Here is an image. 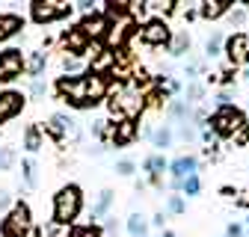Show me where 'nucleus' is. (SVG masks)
Returning <instances> with one entry per match:
<instances>
[{
    "instance_id": "obj_4",
    "label": "nucleus",
    "mask_w": 249,
    "mask_h": 237,
    "mask_svg": "<svg viewBox=\"0 0 249 237\" xmlns=\"http://www.w3.org/2000/svg\"><path fill=\"white\" fill-rule=\"evenodd\" d=\"M33 211H30V204L21 199L9 207V214L0 220V237H30L33 231Z\"/></svg>"
},
{
    "instance_id": "obj_8",
    "label": "nucleus",
    "mask_w": 249,
    "mask_h": 237,
    "mask_svg": "<svg viewBox=\"0 0 249 237\" xmlns=\"http://www.w3.org/2000/svg\"><path fill=\"white\" fill-rule=\"evenodd\" d=\"M42 134L51 136L53 142H66L69 136H77L80 131H77V122H74L69 113H53V116L48 118V125L42 128Z\"/></svg>"
},
{
    "instance_id": "obj_27",
    "label": "nucleus",
    "mask_w": 249,
    "mask_h": 237,
    "mask_svg": "<svg viewBox=\"0 0 249 237\" xmlns=\"http://www.w3.org/2000/svg\"><path fill=\"white\" fill-rule=\"evenodd\" d=\"M205 98V86L199 83V80H193V83H187V89H184V101L190 104V107H196L199 101Z\"/></svg>"
},
{
    "instance_id": "obj_7",
    "label": "nucleus",
    "mask_w": 249,
    "mask_h": 237,
    "mask_svg": "<svg viewBox=\"0 0 249 237\" xmlns=\"http://www.w3.org/2000/svg\"><path fill=\"white\" fill-rule=\"evenodd\" d=\"M140 42L142 45H148V48H169L172 45V30H169V24L160 18V15H154V18H148L142 27H140Z\"/></svg>"
},
{
    "instance_id": "obj_26",
    "label": "nucleus",
    "mask_w": 249,
    "mask_h": 237,
    "mask_svg": "<svg viewBox=\"0 0 249 237\" xmlns=\"http://www.w3.org/2000/svg\"><path fill=\"white\" fill-rule=\"evenodd\" d=\"M124 228H128L131 237H148V220H145L142 214H137V211L124 220Z\"/></svg>"
},
{
    "instance_id": "obj_37",
    "label": "nucleus",
    "mask_w": 249,
    "mask_h": 237,
    "mask_svg": "<svg viewBox=\"0 0 249 237\" xmlns=\"http://www.w3.org/2000/svg\"><path fill=\"white\" fill-rule=\"evenodd\" d=\"M229 21H231L234 27H240V24L246 21V6H237V9H231V12H229Z\"/></svg>"
},
{
    "instance_id": "obj_31",
    "label": "nucleus",
    "mask_w": 249,
    "mask_h": 237,
    "mask_svg": "<svg viewBox=\"0 0 249 237\" xmlns=\"http://www.w3.org/2000/svg\"><path fill=\"white\" fill-rule=\"evenodd\" d=\"M15 166V148L12 145H0V172H9Z\"/></svg>"
},
{
    "instance_id": "obj_10",
    "label": "nucleus",
    "mask_w": 249,
    "mask_h": 237,
    "mask_svg": "<svg viewBox=\"0 0 249 237\" xmlns=\"http://www.w3.org/2000/svg\"><path fill=\"white\" fill-rule=\"evenodd\" d=\"M110 18L98 9V12H92V15H83L80 18V27H83V33L89 36L92 45H104L107 42V33H110Z\"/></svg>"
},
{
    "instance_id": "obj_34",
    "label": "nucleus",
    "mask_w": 249,
    "mask_h": 237,
    "mask_svg": "<svg viewBox=\"0 0 249 237\" xmlns=\"http://www.w3.org/2000/svg\"><path fill=\"white\" fill-rule=\"evenodd\" d=\"M181 142H193L199 134H196V128H193V122H184V125H178V134H175Z\"/></svg>"
},
{
    "instance_id": "obj_30",
    "label": "nucleus",
    "mask_w": 249,
    "mask_h": 237,
    "mask_svg": "<svg viewBox=\"0 0 249 237\" xmlns=\"http://www.w3.org/2000/svg\"><path fill=\"white\" fill-rule=\"evenodd\" d=\"M80 68H83V59H80V56H69V53L62 56V74L74 77V74H83Z\"/></svg>"
},
{
    "instance_id": "obj_38",
    "label": "nucleus",
    "mask_w": 249,
    "mask_h": 237,
    "mask_svg": "<svg viewBox=\"0 0 249 237\" xmlns=\"http://www.w3.org/2000/svg\"><path fill=\"white\" fill-rule=\"evenodd\" d=\"M12 204H15V199H12V196H9L6 190H0V214H3V217H6Z\"/></svg>"
},
{
    "instance_id": "obj_14",
    "label": "nucleus",
    "mask_w": 249,
    "mask_h": 237,
    "mask_svg": "<svg viewBox=\"0 0 249 237\" xmlns=\"http://www.w3.org/2000/svg\"><path fill=\"white\" fill-rule=\"evenodd\" d=\"M223 53L231 59V66L234 63H246L249 66V33H231L226 39V51Z\"/></svg>"
},
{
    "instance_id": "obj_33",
    "label": "nucleus",
    "mask_w": 249,
    "mask_h": 237,
    "mask_svg": "<svg viewBox=\"0 0 249 237\" xmlns=\"http://www.w3.org/2000/svg\"><path fill=\"white\" fill-rule=\"evenodd\" d=\"M27 95H30V98H45V95H48V83H45L42 77L30 80V83H27Z\"/></svg>"
},
{
    "instance_id": "obj_44",
    "label": "nucleus",
    "mask_w": 249,
    "mask_h": 237,
    "mask_svg": "<svg viewBox=\"0 0 249 237\" xmlns=\"http://www.w3.org/2000/svg\"><path fill=\"white\" fill-rule=\"evenodd\" d=\"M243 80H249V66H246V68H243Z\"/></svg>"
},
{
    "instance_id": "obj_3",
    "label": "nucleus",
    "mask_w": 249,
    "mask_h": 237,
    "mask_svg": "<svg viewBox=\"0 0 249 237\" xmlns=\"http://www.w3.org/2000/svg\"><path fill=\"white\" fill-rule=\"evenodd\" d=\"M208 125H211V131H213L216 139H237V136L249 128L246 113H243L240 107H234V104L216 107V110L208 116Z\"/></svg>"
},
{
    "instance_id": "obj_28",
    "label": "nucleus",
    "mask_w": 249,
    "mask_h": 237,
    "mask_svg": "<svg viewBox=\"0 0 249 237\" xmlns=\"http://www.w3.org/2000/svg\"><path fill=\"white\" fill-rule=\"evenodd\" d=\"M181 193H184L187 199H193V196H199V193H202V178H199V172H196V175H190V178H184Z\"/></svg>"
},
{
    "instance_id": "obj_21",
    "label": "nucleus",
    "mask_w": 249,
    "mask_h": 237,
    "mask_svg": "<svg viewBox=\"0 0 249 237\" xmlns=\"http://www.w3.org/2000/svg\"><path fill=\"white\" fill-rule=\"evenodd\" d=\"M42 145H45L42 128H39V125H27V128H24V148H27L30 154H36V152H42Z\"/></svg>"
},
{
    "instance_id": "obj_25",
    "label": "nucleus",
    "mask_w": 249,
    "mask_h": 237,
    "mask_svg": "<svg viewBox=\"0 0 249 237\" xmlns=\"http://www.w3.org/2000/svg\"><path fill=\"white\" fill-rule=\"evenodd\" d=\"M166 51H169V56H172V59L184 56L187 51H190V33H187V30H178V33L172 36V45H169Z\"/></svg>"
},
{
    "instance_id": "obj_39",
    "label": "nucleus",
    "mask_w": 249,
    "mask_h": 237,
    "mask_svg": "<svg viewBox=\"0 0 249 237\" xmlns=\"http://www.w3.org/2000/svg\"><path fill=\"white\" fill-rule=\"evenodd\" d=\"M101 228H104V237H116V231H119V220H116V217H107V222H104Z\"/></svg>"
},
{
    "instance_id": "obj_6",
    "label": "nucleus",
    "mask_w": 249,
    "mask_h": 237,
    "mask_svg": "<svg viewBox=\"0 0 249 237\" xmlns=\"http://www.w3.org/2000/svg\"><path fill=\"white\" fill-rule=\"evenodd\" d=\"M21 74H27V53L21 48H3L0 51V86L15 83Z\"/></svg>"
},
{
    "instance_id": "obj_42",
    "label": "nucleus",
    "mask_w": 249,
    "mask_h": 237,
    "mask_svg": "<svg viewBox=\"0 0 249 237\" xmlns=\"http://www.w3.org/2000/svg\"><path fill=\"white\" fill-rule=\"evenodd\" d=\"M59 237H80V225H71V228H66Z\"/></svg>"
},
{
    "instance_id": "obj_15",
    "label": "nucleus",
    "mask_w": 249,
    "mask_h": 237,
    "mask_svg": "<svg viewBox=\"0 0 249 237\" xmlns=\"http://www.w3.org/2000/svg\"><path fill=\"white\" fill-rule=\"evenodd\" d=\"M24 15L18 12H9V9H0V42H9L12 36H18L24 30Z\"/></svg>"
},
{
    "instance_id": "obj_23",
    "label": "nucleus",
    "mask_w": 249,
    "mask_h": 237,
    "mask_svg": "<svg viewBox=\"0 0 249 237\" xmlns=\"http://www.w3.org/2000/svg\"><path fill=\"white\" fill-rule=\"evenodd\" d=\"M172 142H175V131H172V125H158V128H154L151 145H154V148H160V154H163V148H169Z\"/></svg>"
},
{
    "instance_id": "obj_19",
    "label": "nucleus",
    "mask_w": 249,
    "mask_h": 237,
    "mask_svg": "<svg viewBox=\"0 0 249 237\" xmlns=\"http://www.w3.org/2000/svg\"><path fill=\"white\" fill-rule=\"evenodd\" d=\"M166 116L172 118L175 125H184V122H193V107L187 104L184 98H172L166 104Z\"/></svg>"
},
{
    "instance_id": "obj_24",
    "label": "nucleus",
    "mask_w": 249,
    "mask_h": 237,
    "mask_svg": "<svg viewBox=\"0 0 249 237\" xmlns=\"http://www.w3.org/2000/svg\"><path fill=\"white\" fill-rule=\"evenodd\" d=\"M226 51V36L220 33V30H211V36L205 39V56L213 59V56H220Z\"/></svg>"
},
{
    "instance_id": "obj_45",
    "label": "nucleus",
    "mask_w": 249,
    "mask_h": 237,
    "mask_svg": "<svg viewBox=\"0 0 249 237\" xmlns=\"http://www.w3.org/2000/svg\"><path fill=\"white\" fill-rule=\"evenodd\" d=\"M246 225H249V220H246Z\"/></svg>"
},
{
    "instance_id": "obj_11",
    "label": "nucleus",
    "mask_w": 249,
    "mask_h": 237,
    "mask_svg": "<svg viewBox=\"0 0 249 237\" xmlns=\"http://www.w3.org/2000/svg\"><path fill=\"white\" fill-rule=\"evenodd\" d=\"M59 45L66 48V53L69 56H89V51H92V42H89V36L83 33V27L80 24H74L71 30H66V33L59 36Z\"/></svg>"
},
{
    "instance_id": "obj_9",
    "label": "nucleus",
    "mask_w": 249,
    "mask_h": 237,
    "mask_svg": "<svg viewBox=\"0 0 249 237\" xmlns=\"http://www.w3.org/2000/svg\"><path fill=\"white\" fill-rule=\"evenodd\" d=\"M27 107V92H21V89H0V125L12 122L15 116H21Z\"/></svg>"
},
{
    "instance_id": "obj_40",
    "label": "nucleus",
    "mask_w": 249,
    "mask_h": 237,
    "mask_svg": "<svg viewBox=\"0 0 249 237\" xmlns=\"http://www.w3.org/2000/svg\"><path fill=\"white\" fill-rule=\"evenodd\" d=\"M226 237H243V225H240V222H229Z\"/></svg>"
},
{
    "instance_id": "obj_20",
    "label": "nucleus",
    "mask_w": 249,
    "mask_h": 237,
    "mask_svg": "<svg viewBox=\"0 0 249 237\" xmlns=\"http://www.w3.org/2000/svg\"><path fill=\"white\" fill-rule=\"evenodd\" d=\"M48 51L45 48H39V51H30L27 53V74H30V80H36V77H42V71L48 68Z\"/></svg>"
},
{
    "instance_id": "obj_29",
    "label": "nucleus",
    "mask_w": 249,
    "mask_h": 237,
    "mask_svg": "<svg viewBox=\"0 0 249 237\" xmlns=\"http://www.w3.org/2000/svg\"><path fill=\"white\" fill-rule=\"evenodd\" d=\"M187 211V202H184V196L181 193H172V196H166V214H172V217H181Z\"/></svg>"
},
{
    "instance_id": "obj_17",
    "label": "nucleus",
    "mask_w": 249,
    "mask_h": 237,
    "mask_svg": "<svg viewBox=\"0 0 249 237\" xmlns=\"http://www.w3.org/2000/svg\"><path fill=\"white\" fill-rule=\"evenodd\" d=\"M231 0H205V3H199V18L205 21H216V18H223L231 12Z\"/></svg>"
},
{
    "instance_id": "obj_36",
    "label": "nucleus",
    "mask_w": 249,
    "mask_h": 237,
    "mask_svg": "<svg viewBox=\"0 0 249 237\" xmlns=\"http://www.w3.org/2000/svg\"><path fill=\"white\" fill-rule=\"evenodd\" d=\"M80 237H104V228L98 222H86L80 225Z\"/></svg>"
},
{
    "instance_id": "obj_1",
    "label": "nucleus",
    "mask_w": 249,
    "mask_h": 237,
    "mask_svg": "<svg viewBox=\"0 0 249 237\" xmlns=\"http://www.w3.org/2000/svg\"><path fill=\"white\" fill-rule=\"evenodd\" d=\"M56 95L59 101H66L74 110H92L101 101L110 98V74H95V71H83V74H62L56 77Z\"/></svg>"
},
{
    "instance_id": "obj_18",
    "label": "nucleus",
    "mask_w": 249,
    "mask_h": 237,
    "mask_svg": "<svg viewBox=\"0 0 249 237\" xmlns=\"http://www.w3.org/2000/svg\"><path fill=\"white\" fill-rule=\"evenodd\" d=\"M113 202H116V193H113L110 187H104V190L98 193L95 204H92L89 220H107V217H110V207H113Z\"/></svg>"
},
{
    "instance_id": "obj_35",
    "label": "nucleus",
    "mask_w": 249,
    "mask_h": 237,
    "mask_svg": "<svg viewBox=\"0 0 249 237\" xmlns=\"http://www.w3.org/2000/svg\"><path fill=\"white\" fill-rule=\"evenodd\" d=\"M199 74H202V63H199V59H190V63H187V68H184V77H187V83H193Z\"/></svg>"
},
{
    "instance_id": "obj_32",
    "label": "nucleus",
    "mask_w": 249,
    "mask_h": 237,
    "mask_svg": "<svg viewBox=\"0 0 249 237\" xmlns=\"http://www.w3.org/2000/svg\"><path fill=\"white\" fill-rule=\"evenodd\" d=\"M134 172H137V160H134V157H119V160H116V175L131 178Z\"/></svg>"
},
{
    "instance_id": "obj_13",
    "label": "nucleus",
    "mask_w": 249,
    "mask_h": 237,
    "mask_svg": "<svg viewBox=\"0 0 249 237\" xmlns=\"http://www.w3.org/2000/svg\"><path fill=\"white\" fill-rule=\"evenodd\" d=\"M199 157L196 154H178L175 160H169V181H184V178H190V175H196L199 172Z\"/></svg>"
},
{
    "instance_id": "obj_2",
    "label": "nucleus",
    "mask_w": 249,
    "mask_h": 237,
    "mask_svg": "<svg viewBox=\"0 0 249 237\" xmlns=\"http://www.w3.org/2000/svg\"><path fill=\"white\" fill-rule=\"evenodd\" d=\"M80 214H83V187L80 184L59 187L56 196H53V217H51V222H56L59 228H71Z\"/></svg>"
},
{
    "instance_id": "obj_41",
    "label": "nucleus",
    "mask_w": 249,
    "mask_h": 237,
    "mask_svg": "<svg viewBox=\"0 0 249 237\" xmlns=\"http://www.w3.org/2000/svg\"><path fill=\"white\" fill-rule=\"evenodd\" d=\"M151 225H154V228H163V225H166V214H163V211H158V214L151 217Z\"/></svg>"
},
{
    "instance_id": "obj_16",
    "label": "nucleus",
    "mask_w": 249,
    "mask_h": 237,
    "mask_svg": "<svg viewBox=\"0 0 249 237\" xmlns=\"http://www.w3.org/2000/svg\"><path fill=\"white\" fill-rule=\"evenodd\" d=\"M142 169L148 172L151 184H154V187H160V175H163V172H169V160H166L160 152H154V154H148V157L142 160Z\"/></svg>"
},
{
    "instance_id": "obj_5",
    "label": "nucleus",
    "mask_w": 249,
    "mask_h": 237,
    "mask_svg": "<svg viewBox=\"0 0 249 237\" xmlns=\"http://www.w3.org/2000/svg\"><path fill=\"white\" fill-rule=\"evenodd\" d=\"M71 15H74V3H66V0H33V3H30V18L39 27L66 21Z\"/></svg>"
},
{
    "instance_id": "obj_12",
    "label": "nucleus",
    "mask_w": 249,
    "mask_h": 237,
    "mask_svg": "<svg viewBox=\"0 0 249 237\" xmlns=\"http://www.w3.org/2000/svg\"><path fill=\"white\" fill-rule=\"evenodd\" d=\"M137 136H140L137 118H116L110 125V145H116V148H128Z\"/></svg>"
},
{
    "instance_id": "obj_22",
    "label": "nucleus",
    "mask_w": 249,
    "mask_h": 237,
    "mask_svg": "<svg viewBox=\"0 0 249 237\" xmlns=\"http://www.w3.org/2000/svg\"><path fill=\"white\" fill-rule=\"evenodd\" d=\"M39 166H36V160L33 157H24L21 160V181H24V187L27 190H36L39 187Z\"/></svg>"
},
{
    "instance_id": "obj_43",
    "label": "nucleus",
    "mask_w": 249,
    "mask_h": 237,
    "mask_svg": "<svg viewBox=\"0 0 249 237\" xmlns=\"http://www.w3.org/2000/svg\"><path fill=\"white\" fill-rule=\"evenodd\" d=\"M160 237H178V234H175V231H169V228H163V234H160Z\"/></svg>"
}]
</instances>
